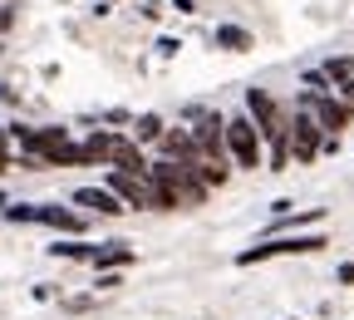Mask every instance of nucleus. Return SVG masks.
Returning a JSON list of instances; mask_svg holds the SVG:
<instances>
[{
  "label": "nucleus",
  "instance_id": "nucleus-8",
  "mask_svg": "<svg viewBox=\"0 0 354 320\" xmlns=\"http://www.w3.org/2000/svg\"><path fill=\"white\" fill-rule=\"evenodd\" d=\"M39 222L44 226H55V232H84V212H74V207H55V202H39Z\"/></svg>",
  "mask_w": 354,
  "mask_h": 320
},
{
  "label": "nucleus",
  "instance_id": "nucleus-11",
  "mask_svg": "<svg viewBox=\"0 0 354 320\" xmlns=\"http://www.w3.org/2000/svg\"><path fill=\"white\" fill-rule=\"evenodd\" d=\"M216 44H221V50H251V35L241 25H221L216 30Z\"/></svg>",
  "mask_w": 354,
  "mask_h": 320
},
{
  "label": "nucleus",
  "instance_id": "nucleus-5",
  "mask_svg": "<svg viewBox=\"0 0 354 320\" xmlns=\"http://www.w3.org/2000/svg\"><path fill=\"white\" fill-rule=\"evenodd\" d=\"M305 109L315 114V123H320L325 133H344V128H349V109H344L335 94H305Z\"/></svg>",
  "mask_w": 354,
  "mask_h": 320
},
{
  "label": "nucleus",
  "instance_id": "nucleus-14",
  "mask_svg": "<svg viewBox=\"0 0 354 320\" xmlns=\"http://www.w3.org/2000/svg\"><path fill=\"white\" fill-rule=\"evenodd\" d=\"M339 281H344V286H354V261H344V266H339Z\"/></svg>",
  "mask_w": 354,
  "mask_h": 320
},
{
  "label": "nucleus",
  "instance_id": "nucleus-7",
  "mask_svg": "<svg viewBox=\"0 0 354 320\" xmlns=\"http://www.w3.org/2000/svg\"><path fill=\"white\" fill-rule=\"evenodd\" d=\"M74 207H88V212H104V217H118V212H128L109 188H79L74 193Z\"/></svg>",
  "mask_w": 354,
  "mask_h": 320
},
{
  "label": "nucleus",
  "instance_id": "nucleus-16",
  "mask_svg": "<svg viewBox=\"0 0 354 320\" xmlns=\"http://www.w3.org/2000/svg\"><path fill=\"white\" fill-rule=\"evenodd\" d=\"M0 207H6V197H0Z\"/></svg>",
  "mask_w": 354,
  "mask_h": 320
},
{
  "label": "nucleus",
  "instance_id": "nucleus-15",
  "mask_svg": "<svg viewBox=\"0 0 354 320\" xmlns=\"http://www.w3.org/2000/svg\"><path fill=\"white\" fill-rule=\"evenodd\" d=\"M10 25H15V10L6 6V10H0V30H10Z\"/></svg>",
  "mask_w": 354,
  "mask_h": 320
},
{
  "label": "nucleus",
  "instance_id": "nucleus-13",
  "mask_svg": "<svg viewBox=\"0 0 354 320\" xmlns=\"http://www.w3.org/2000/svg\"><path fill=\"white\" fill-rule=\"evenodd\" d=\"M10 168V128H0V172Z\"/></svg>",
  "mask_w": 354,
  "mask_h": 320
},
{
  "label": "nucleus",
  "instance_id": "nucleus-1",
  "mask_svg": "<svg viewBox=\"0 0 354 320\" xmlns=\"http://www.w3.org/2000/svg\"><path fill=\"white\" fill-rule=\"evenodd\" d=\"M104 188H109L123 207H153V212H158V188H153L148 172H118V168H109V182H104Z\"/></svg>",
  "mask_w": 354,
  "mask_h": 320
},
{
  "label": "nucleus",
  "instance_id": "nucleus-4",
  "mask_svg": "<svg viewBox=\"0 0 354 320\" xmlns=\"http://www.w3.org/2000/svg\"><path fill=\"white\" fill-rule=\"evenodd\" d=\"M290 158L295 163H315L320 158V123H315L310 109H300L290 118Z\"/></svg>",
  "mask_w": 354,
  "mask_h": 320
},
{
  "label": "nucleus",
  "instance_id": "nucleus-9",
  "mask_svg": "<svg viewBox=\"0 0 354 320\" xmlns=\"http://www.w3.org/2000/svg\"><path fill=\"white\" fill-rule=\"evenodd\" d=\"M88 261H94L99 271H109V266H128V261H133V247H123V242H113V247H94V256H88Z\"/></svg>",
  "mask_w": 354,
  "mask_h": 320
},
{
  "label": "nucleus",
  "instance_id": "nucleus-12",
  "mask_svg": "<svg viewBox=\"0 0 354 320\" xmlns=\"http://www.w3.org/2000/svg\"><path fill=\"white\" fill-rule=\"evenodd\" d=\"M50 251H55V256H64V261H88V256H94V247H84V242H69V237H64V242H55Z\"/></svg>",
  "mask_w": 354,
  "mask_h": 320
},
{
  "label": "nucleus",
  "instance_id": "nucleus-6",
  "mask_svg": "<svg viewBox=\"0 0 354 320\" xmlns=\"http://www.w3.org/2000/svg\"><path fill=\"white\" fill-rule=\"evenodd\" d=\"M109 168H118V172H148V158H143V148L133 139L109 133Z\"/></svg>",
  "mask_w": 354,
  "mask_h": 320
},
{
  "label": "nucleus",
  "instance_id": "nucleus-2",
  "mask_svg": "<svg viewBox=\"0 0 354 320\" xmlns=\"http://www.w3.org/2000/svg\"><path fill=\"white\" fill-rule=\"evenodd\" d=\"M310 251H325V237H315V232H305V237H271V242L241 251L236 261L241 266H256V261H271V256H310Z\"/></svg>",
  "mask_w": 354,
  "mask_h": 320
},
{
  "label": "nucleus",
  "instance_id": "nucleus-10",
  "mask_svg": "<svg viewBox=\"0 0 354 320\" xmlns=\"http://www.w3.org/2000/svg\"><path fill=\"white\" fill-rule=\"evenodd\" d=\"M167 133V123L158 114H143V118H133V143H158Z\"/></svg>",
  "mask_w": 354,
  "mask_h": 320
},
{
  "label": "nucleus",
  "instance_id": "nucleus-3",
  "mask_svg": "<svg viewBox=\"0 0 354 320\" xmlns=\"http://www.w3.org/2000/svg\"><path fill=\"white\" fill-rule=\"evenodd\" d=\"M227 158L236 168H261V133H256V123L246 114L227 118Z\"/></svg>",
  "mask_w": 354,
  "mask_h": 320
}]
</instances>
